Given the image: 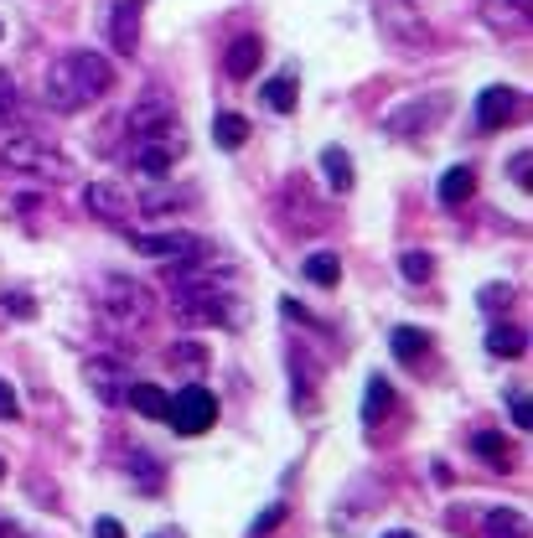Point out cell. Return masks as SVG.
Listing matches in <instances>:
<instances>
[{"label":"cell","mask_w":533,"mask_h":538,"mask_svg":"<svg viewBox=\"0 0 533 538\" xmlns=\"http://www.w3.org/2000/svg\"><path fill=\"white\" fill-rule=\"evenodd\" d=\"M114 88V68L104 52H63L57 63L47 68L42 78V104L57 109V114H78L88 104H99L104 94Z\"/></svg>","instance_id":"6da1fadb"},{"label":"cell","mask_w":533,"mask_h":538,"mask_svg":"<svg viewBox=\"0 0 533 538\" xmlns=\"http://www.w3.org/2000/svg\"><path fill=\"white\" fill-rule=\"evenodd\" d=\"M171 311L187 326H233V295L213 280H182L171 290Z\"/></svg>","instance_id":"7a4b0ae2"},{"label":"cell","mask_w":533,"mask_h":538,"mask_svg":"<svg viewBox=\"0 0 533 538\" xmlns=\"http://www.w3.org/2000/svg\"><path fill=\"white\" fill-rule=\"evenodd\" d=\"M166 425H171L176 435H202V430H213V425H218V394H213V388H202V383H187L182 394L171 399Z\"/></svg>","instance_id":"3957f363"},{"label":"cell","mask_w":533,"mask_h":538,"mask_svg":"<svg viewBox=\"0 0 533 538\" xmlns=\"http://www.w3.org/2000/svg\"><path fill=\"white\" fill-rule=\"evenodd\" d=\"M130 249L145 254V259H161V264H192L213 244L197 238V233H130Z\"/></svg>","instance_id":"277c9868"},{"label":"cell","mask_w":533,"mask_h":538,"mask_svg":"<svg viewBox=\"0 0 533 538\" xmlns=\"http://www.w3.org/2000/svg\"><path fill=\"white\" fill-rule=\"evenodd\" d=\"M6 166H11V171L47 176V182H63V176H68V156H57L52 145H42L37 135H16V140H6Z\"/></svg>","instance_id":"5b68a950"},{"label":"cell","mask_w":533,"mask_h":538,"mask_svg":"<svg viewBox=\"0 0 533 538\" xmlns=\"http://www.w3.org/2000/svg\"><path fill=\"white\" fill-rule=\"evenodd\" d=\"M99 306L109 311L114 326H140L145 316H151V295H145L135 280H125V275H109V280H104V295H99Z\"/></svg>","instance_id":"8992f818"},{"label":"cell","mask_w":533,"mask_h":538,"mask_svg":"<svg viewBox=\"0 0 533 538\" xmlns=\"http://www.w3.org/2000/svg\"><path fill=\"white\" fill-rule=\"evenodd\" d=\"M83 378H88V388H94L99 404H125L130 378H125V368L114 363V357H88V363H83Z\"/></svg>","instance_id":"52a82bcc"},{"label":"cell","mask_w":533,"mask_h":538,"mask_svg":"<svg viewBox=\"0 0 533 538\" xmlns=\"http://www.w3.org/2000/svg\"><path fill=\"white\" fill-rule=\"evenodd\" d=\"M83 207H88L94 218H104V223H130V218H135L130 192L109 187V182H88V187H83Z\"/></svg>","instance_id":"ba28073f"},{"label":"cell","mask_w":533,"mask_h":538,"mask_svg":"<svg viewBox=\"0 0 533 538\" xmlns=\"http://www.w3.org/2000/svg\"><path fill=\"white\" fill-rule=\"evenodd\" d=\"M513 114H518V94H513L508 83L482 88V99H477V130H502Z\"/></svg>","instance_id":"9c48e42d"},{"label":"cell","mask_w":533,"mask_h":538,"mask_svg":"<svg viewBox=\"0 0 533 538\" xmlns=\"http://www.w3.org/2000/svg\"><path fill=\"white\" fill-rule=\"evenodd\" d=\"M140 11H145V0H114V21H109V47L114 52H135L140 42Z\"/></svg>","instance_id":"30bf717a"},{"label":"cell","mask_w":533,"mask_h":538,"mask_svg":"<svg viewBox=\"0 0 533 538\" xmlns=\"http://www.w3.org/2000/svg\"><path fill=\"white\" fill-rule=\"evenodd\" d=\"M125 125H130V135H151V130H166V125H176V109H171V99L151 94V99H140V104L125 114Z\"/></svg>","instance_id":"8fae6325"},{"label":"cell","mask_w":533,"mask_h":538,"mask_svg":"<svg viewBox=\"0 0 533 538\" xmlns=\"http://www.w3.org/2000/svg\"><path fill=\"white\" fill-rule=\"evenodd\" d=\"M446 109H451V99H446V94H430L425 104H409V109H399V114L389 119V125H394L399 135H409V125H420L414 135H425V130H430V125H435V119L446 114Z\"/></svg>","instance_id":"7c38bea8"},{"label":"cell","mask_w":533,"mask_h":538,"mask_svg":"<svg viewBox=\"0 0 533 538\" xmlns=\"http://www.w3.org/2000/svg\"><path fill=\"white\" fill-rule=\"evenodd\" d=\"M125 404H130L135 414H145V420H161V425H166L171 394H166L161 383H130V388H125Z\"/></svg>","instance_id":"4fadbf2b"},{"label":"cell","mask_w":533,"mask_h":538,"mask_svg":"<svg viewBox=\"0 0 533 538\" xmlns=\"http://www.w3.org/2000/svg\"><path fill=\"white\" fill-rule=\"evenodd\" d=\"M259 63H264V42L259 37H239V42L223 52V73L228 78H254Z\"/></svg>","instance_id":"5bb4252c"},{"label":"cell","mask_w":533,"mask_h":538,"mask_svg":"<svg viewBox=\"0 0 533 538\" xmlns=\"http://www.w3.org/2000/svg\"><path fill=\"white\" fill-rule=\"evenodd\" d=\"M321 176H327V187L337 197H347L352 182H358V176H352V156L342 151V145H327V151H321Z\"/></svg>","instance_id":"9a60e30c"},{"label":"cell","mask_w":533,"mask_h":538,"mask_svg":"<svg viewBox=\"0 0 533 538\" xmlns=\"http://www.w3.org/2000/svg\"><path fill=\"white\" fill-rule=\"evenodd\" d=\"M389 409H394V383L383 378V373H373V378H368V388H363V420H368V425H378Z\"/></svg>","instance_id":"2e32d148"},{"label":"cell","mask_w":533,"mask_h":538,"mask_svg":"<svg viewBox=\"0 0 533 538\" xmlns=\"http://www.w3.org/2000/svg\"><path fill=\"white\" fill-rule=\"evenodd\" d=\"M471 192H477V171L471 166H451L446 176H440V202L446 207H461Z\"/></svg>","instance_id":"e0dca14e"},{"label":"cell","mask_w":533,"mask_h":538,"mask_svg":"<svg viewBox=\"0 0 533 538\" xmlns=\"http://www.w3.org/2000/svg\"><path fill=\"white\" fill-rule=\"evenodd\" d=\"M295 99H301V83H295V73H275L270 83H264V109L275 114H290Z\"/></svg>","instance_id":"ac0fdd59"},{"label":"cell","mask_w":533,"mask_h":538,"mask_svg":"<svg viewBox=\"0 0 533 538\" xmlns=\"http://www.w3.org/2000/svg\"><path fill=\"white\" fill-rule=\"evenodd\" d=\"M213 140L223 145V151H239V145L249 140V119L233 114V109H223V114L213 119Z\"/></svg>","instance_id":"d6986e66"},{"label":"cell","mask_w":533,"mask_h":538,"mask_svg":"<svg viewBox=\"0 0 533 538\" xmlns=\"http://www.w3.org/2000/svg\"><path fill=\"white\" fill-rule=\"evenodd\" d=\"M389 347H394V357H399V363H420V357H425V347H430V337L420 332V326H394Z\"/></svg>","instance_id":"ffe728a7"},{"label":"cell","mask_w":533,"mask_h":538,"mask_svg":"<svg viewBox=\"0 0 533 538\" xmlns=\"http://www.w3.org/2000/svg\"><path fill=\"white\" fill-rule=\"evenodd\" d=\"M482 538H528L523 513H513V507H497V513H487L482 518Z\"/></svg>","instance_id":"44dd1931"},{"label":"cell","mask_w":533,"mask_h":538,"mask_svg":"<svg viewBox=\"0 0 533 538\" xmlns=\"http://www.w3.org/2000/svg\"><path fill=\"white\" fill-rule=\"evenodd\" d=\"M487 352H497V357H523L528 352V337L518 332V326H492V332H487Z\"/></svg>","instance_id":"7402d4cb"},{"label":"cell","mask_w":533,"mask_h":538,"mask_svg":"<svg viewBox=\"0 0 533 538\" xmlns=\"http://www.w3.org/2000/svg\"><path fill=\"white\" fill-rule=\"evenodd\" d=\"M306 280H311V285H321V290H332V285L342 280L337 254H311V259H306Z\"/></svg>","instance_id":"603a6c76"},{"label":"cell","mask_w":533,"mask_h":538,"mask_svg":"<svg viewBox=\"0 0 533 538\" xmlns=\"http://www.w3.org/2000/svg\"><path fill=\"white\" fill-rule=\"evenodd\" d=\"M399 269H404V280L425 285V280L435 275V259H430L425 249H404V254H399Z\"/></svg>","instance_id":"cb8c5ba5"},{"label":"cell","mask_w":533,"mask_h":538,"mask_svg":"<svg viewBox=\"0 0 533 538\" xmlns=\"http://www.w3.org/2000/svg\"><path fill=\"white\" fill-rule=\"evenodd\" d=\"M130 476H135L140 492H156V487H161V466L145 456V451H130Z\"/></svg>","instance_id":"d4e9b609"},{"label":"cell","mask_w":533,"mask_h":538,"mask_svg":"<svg viewBox=\"0 0 533 538\" xmlns=\"http://www.w3.org/2000/svg\"><path fill=\"white\" fill-rule=\"evenodd\" d=\"M471 445H477V456H487V466H508V456H513V451H508V440H502L497 430H482Z\"/></svg>","instance_id":"484cf974"},{"label":"cell","mask_w":533,"mask_h":538,"mask_svg":"<svg viewBox=\"0 0 533 538\" xmlns=\"http://www.w3.org/2000/svg\"><path fill=\"white\" fill-rule=\"evenodd\" d=\"M487 21H492V26H502V21L518 26V21H523V0H487Z\"/></svg>","instance_id":"4316f807"},{"label":"cell","mask_w":533,"mask_h":538,"mask_svg":"<svg viewBox=\"0 0 533 538\" xmlns=\"http://www.w3.org/2000/svg\"><path fill=\"white\" fill-rule=\"evenodd\" d=\"M280 523H285V502H270V507H264V513L254 518V528H249V533H254V538H264V533H275Z\"/></svg>","instance_id":"83f0119b"},{"label":"cell","mask_w":533,"mask_h":538,"mask_svg":"<svg viewBox=\"0 0 533 538\" xmlns=\"http://www.w3.org/2000/svg\"><path fill=\"white\" fill-rule=\"evenodd\" d=\"M508 404H513V425H518V430H533V409H528V394H523V388H508Z\"/></svg>","instance_id":"f1b7e54d"},{"label":"cell","mask_w":533,"mask_h":538,"mask_svg":"<svg viewBox=\"0 0 533 538\" xmlns=\"http://www.w3.org/2000/svg\"><path fill=\"white\" fill-rule=\"evenodd\" d=\"M0 306H6L11 316H21V321H32V316H37V301H32V295H21V290H11Z\"/></svg>","instance_id":"f546056e"},{"label":"cell","mask_w":533,"mask_h":538,"mask_svg":"<svg viewBox=\"0 0 533 538\" xmlns=\"http://www.w3.org/2000/svg\"><path fill=\"white\" fill-rule=\"evenodd\" d=\"M11 420H21V399L11 383H0V425H11Z\"/></svg>","instance_id":"4dcf8cb0"},{"label":"cell","mask_w":533,"mask_h":538,"mask_svg":"<svg viewBox=\"0 0 533 538\" xmlns=\"http://www.w3.org/2000/svg\"><path fill=\"white\" fill-rule=\"evenodd\" d=\"M202 357H207V352H202L197 342H176V347H171V363H192V368H197Z\"/></svg>","instance_id":"1f68e13d"},{"label":"cell","mask_w":533,"mask_h":538,"mask_svg":"<svg viewBox=\"0 0 533 538\" xmlns=\"http://www.w3.org/2000/svg\"><path fill=\"white\" fill-rule=\"evenodd\" d=\"M508 301H513V290H508V285H487V290H482V306H487V311L508 306Z\"/></svg>","instance_id":"d6a6232c"},{"label":"cell","mask_w":533,"mask_h":538,"mask_svg":"<svg viewBox=\"0 0 533 538\" xmlns=\"http://www.w3.org/2000/svg\"><path fill=\"white\" fill-rule=\"evenodd\" d=\"M508 176H513V187H528V151H518L508 161Z\"/></svg>","instance_id":"836d02e7"},{"label":"cell","mask_w":533,"mask_h":538,"mask_svg":"<svg viewBox=\"0 0 533 538\" xmlns=\"http://www.w3.org/2000/svg\"><path fill=\"white\" fill-rule=\"evenodd\" d=\"M94 538H125L120 518H99V523H94Z\"/></svg>","instance_id":"e575fe53"},{"label":"cell","mask_w":533,"mask_h":538,"mask_svg":"<svg viewBox=\"0 0 533 538\" xmlns=\"http://www.w3.org/2000/svg\"><path fill=\"white\" fill-rule=\"evenodd\" d=\"M16 104V88H11V73H0V119H6V109Z\"/></svg>","instance_id":"d590c367"},{"label":"cell","mask_w":533,"mask_h":538,"mask_svg":"<svg viewBox=\"0 0 533 538\" xmlns=\"http://www.w3.org/2000/svg\"><path fill=\"white\" fill-rule=\"evenodd\" d=\"M0 538H26V533H21V528H11V523H6V528H0Z\"/></svg>","instance_id":"8d00e7d4"},{"label":"cell","mask_w":533,"mask_h":538,"mask_svg":"<svg viewBox=\"0 0 533 538\" xmlns=\"http://www.w3.org/2000/svg\"><path fill=\"white\" fill-rule=\"evenodd\" d=\"M151 538H182V533H176V528H156Z\"/></svg>","instance_id":"74e56055"},{"label":"cell","mask_w":533,"mask_h":538,"mask_svg":"<svg viewBox=\"0 0 533 538\" xmlns=\"http://www.w3.org/2000/svg\"><path fill=\"white\" fill-rule=\"evenodd\" d=\"M383 538H414V533H404V528H394V533H383Z\"/></svg>","instance_id":"f35d334b"},{"label":"cell","mask_w":533,"mask_h":538,"mask_svg":"<svg viewBox=\"0 0 533 538\" xmlns=\"http://www.w3.org/2000/svg\"><path fill=\"white\" fill-rule=\"evenodd\" d=\"M0 482H6V461H0Z\"/></svg>","instance_id":"ab89813d"},{"label":"cell","mask_w":533,"mask_h":538,"mask_svg":"<svg viewBox=\"0 0 533 538\" xmlns=\"http://www.w3.org/2000/svg\"><path fill=\"white\" fill-rule=\"evenodd\" d=\"M0 37H6V26H0Z\"/></svg>","instance_id":"60d3db41"}]
</instances>
